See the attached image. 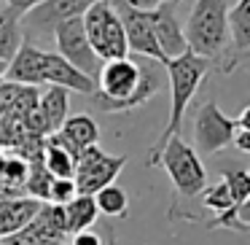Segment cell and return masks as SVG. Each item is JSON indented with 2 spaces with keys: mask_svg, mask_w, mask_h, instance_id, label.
Returning <instances> with one entry per match:
<instances>
[{
  "mask_svg": "<svg viewBox=\"0 0 250 245\" xmlns=\"http://www.w3.org/2000/svg\"><path fill=\"white\" fill-rule=\"evenodd\" d=\"M162 65L156 62H135L129 57L124 60L103 62L97 73V92L94 108L103 113H126L148 100H153L162 89Z\"/></svg>",
  "mask_w": 250,
  "mask_h": 245,
  "instance_id": "obj_1",
  "label": "cell"
},
{
  "mask_svg": "<svg viewBox=\"0 0 250 245\" xmlns=\"http://www.w3.org/2000/svg\"><path fill=\"white\" fill-rule=\"evenodd\" d=\"M229 8L231 0H196L183 30L188 51L207 60L218 73H231L239 62L231 51Z\"/></svg>",
  "mask_w": 250,
  "mask_h": 245,
  "instance_id": "obj_2",
  "label": "cell"
},
{
  "mask_svg": "<svg viewBox=\"0 0 250 245\" xmlns=\"http://www.w3.org/2000/svg\"><path fill=\"white\" fill-rule=\"evenodd\" d=\"M164 70H167L169 94H172V100H169V119H167V124H164V130L159 132L153 148L148 151L146 167H156L159 154L167 146V140L175 135H180V124H183V119H186V111H188L196 89H199L202 81L207 78V73L212 70V65L207 60H202V57L186 51L178 60H169L167 65H164Z\"/></svg>",
  "mask_w": 250,
  "mask_h": 245,
  "instance_id": "obj_3",
  "label": "cell"
},
{
  "mask_svg": "<svg viewBox=\"0 0 250 245\" xmlns=\"http://www.w3.org/2000/svg\"><path fill=\"white\" fill-rule=\"evenodd\" d=\"M83 33H86L89 46L94 49L100 62H110V60H124L129 57L126 49V35L121 27V19L116 14L110 0H100L83 14Z\"/></svg>",
  "mask_w": 250,
  "mask_h": 245,
  "instance_id": "obj_4",
  "label": "cell"
},
{
  "mask_svg": "<svg viewBox=\"0 0 250 245\" xmlns=\"http://www.w3.org/2000/svg\"><path fill=\"white\" fill-rule=\"evenodd\" d=\"M156 167H162L164 173L169 175L175 191L180 197H199L207 186V170L202 164V159L196 156V151L183 140L180 135L169 137L167 146L159 154Z\"/></svg>",
  "mask_w": 250,
  "mask_h": 245,
  "instance_id": "obj_5",
  "label": "cell"
},
{
  "mask_svg": "<svg viewBox=\"0 0 250 245\" xmlns=\"http://www.w3.org/2000/svg\"><path fill=\"white\" fill-rule=\"evenodd\" d=\"M237 130H239L237 119L223 113L215 97H207L194 113V146L191 148L196 151L199 159L215 156L234 143Z\"/></svg>",
  "mask_w": 250,
  "mask_h": 245,
  "instance_id": "obj_6",
  "label": "cell"
},
{
  "mask_svg": "<svg viewBox=\"0 0 250 245\" xmlns=\"http://www.w3.org/2000/svg\"><path fill=\"white\" fill-rule=\"evenodd\" d=\"M124 167H126V156H110L100 146L83 148L76 162V175H73L76 191L83 197H94L105 186H113V180L119 178V173Z\"/></svg>",
  "mask_w": 250,
  "mask_h": 245,
  "instance_id": "obj_7",
  "label": "cell"
},
{
  "mask_svg": "<svg viewBox=\"0 0 250 245\" xmlns=\"http://www.w3.org/2000/svg\"><path fill=\"white\" fill-rule=\"evenodd\" d=\"M51 33H54V41H57V54H60L67 65L76 67L78 73H83V76H89V78L97 81V73H100V67H103V62L97 60L94 49L86 41L83 19L81 17L65 19V22L54 24Z\"/></svg>",
  "mask_w": 250,
  "mask_h": 245,
  "instance_id": "obj_8",
  "label": "cell"
},
{
  "mask_svg": "<svg viewBox=\"0 0 250 245\" xmlns=\"http://www.w3.org/2000/svg\"><path fill=\"white\" fill-rule=\"evenodd\" d=\"M121 19V27H124V35H126V49L129 54H137L148 62H156V65H167L162 49L156 44V35H153V27H151V17L146 11H135L124 3V0H110Z\"/></svg>",
  "mask_w": 250,
  "mask_h": 245,
  "instance_id": "obj_9",
  "label": "cell"
},
{
  "mask_svg": "<svg viewBox=\"0 0 250 245\" xmlns=\"http://www.w3.org/2000/svg\"><path fill=\"white\" fill-rule=\"evenodd\" d=\"M46 140L60 146V148H65V151L78 162L83 148L100 146V127L89 113H76V116H67L62 130L54 132V135H49Z\"/></svg>",
  "mask_w": 250,
  "mask_h": 245,
  "instance_id": "obj_10",
  "label": "cell"
},
{
  "mask_svg": "<svg viewBox=\"0 0 250 245\" xmlns=\"http://www.w3.org/2000/svg\"><path fill=\"white\" fill-rule=\"evenodd\" d=\"M27 245H62L67 237L65 226V207L43 202L35 218L19 232Z\"/></svg>",
  "mask_w": 250,
  "mask_h": 245,
  "instance_id": "obj_11",
  "label": "cell"
},
{
  "mask_svg": "<svg viewBox=\"0 0 250 245\" xmlns=\"http://www.w3.org/2000/svg\"><path fill=\"white\" fill-rule=\"evenodd\" d=\"M151 17V27H153V35H156V44L162 49L164 60H178L188 51V44H186V33L180 27L178 17H175V6L167 3V6L156 8V11H148Z\"/></svg>",
  "mask_w": 250,
  "mask_h": 245,
  "instance_id": "obj_12",
  "label": "cell"
},
{
  "mask_svg": "<svg viewBox=\"0 0 250 245\" xmlns=\"http://www.w3.org/2000/svg\"><path fill=\"white\" fill-rule=\"evenodd\" d=\"M41 78L49 87H60L67 92H81V94H94L97 92V81L83 73H78L73 65H67L57 51H43V62H41Z\"/></svg>",
  "mask_w": 250,
  "mask_h": 245,
  "instance_id": "obj_13",
  "label": "cell"
},
{
  "mask_svg": "<svg viewBox=\"0 0 250 245\" xmlns=\"http://www.w3.org/2000/svg\"><path fill=\"white\" fill-rule=\"evenodd\" d=\"M94 3H100V0H43L38 8L27 14V19L38 30H54V24L65 22V19L83 17Z\"/></svg>",
  "mask_w": 250,
  "mask_h": 245,
  "instance_id": "obj_14",
  "label": "cell"
},
{
  "mask_svg": "<svg viewBox=\"0 0 250 245\" xmlns=\"http://www.w3.org/2000/svg\"><path fill=\"white\" fill-rule=\"evenodd\" d=\"M41 62H43V49H38V46H33L30 41H24L22 49L17 51V57L8 62L6 81L19 84V87H35L38 89V84H43V78H41Z\"/></svg>",
  "mask_w": 250,
  "mask_h": 245,
  "instance_id": "obj_15",
  "label": "cell"
},
{
  "mask_svg": "<svg viewBox=\"0 0 250 245\" xmlns=\"http://www.w3.org/2000/svg\"><path fill=\"white\" fill-rule=\"evenodd\" d=\"M43 202L33 197H14V200H0V237L17 234L35 218Z\"/></svg>",
  "mask_w": 250,
  "mask_h": 245,
  "instance_id": "obj_16",
  "label": "cell"
},
{
  "mask_svg": "<svg viewBox=\"0 0 250 245\" xmlns=\"http://www.w3.org/2000/svg\"><path fill=\"white\" fill-rule=\"evenodd\" d=\"M67 105H70V92L60 87H49L38 97V108L35 111H38V119L43 124L46 137L62 130V124L67 119Z\"/></svg>",
  "mask_w": 250,
  "mask_h": 245,
  "instance_id": "obj_17",
  "label": "cell"
},
{
  "mask_svg": "<svg viewBox=\"0 0 250 245\" xmlns=\"http://www.w3.org/2000/svg\"><path fill=\"white\" fill-rule=\"evenodd\" d=\"M229 35L237 60L250 54V0H237L229 8Z\"/></svg>",
  "mask_w": 250,
  "mask_h": 245,
  "instance_id": "obj_18",
  "label": "cell"
},
{
  "mask_svg": "<svg viewBox=\"0 0 250 245\" xmlns=\"http://www.w3.org/2000/svg\"><path fill=\"white\" fill-rule=\"evenodd\" d=\"M24 44V30H22V17L8 8L0 11V62H11L17 51Z\"/></svg>",
  "mask_w": 250,
  "mask_h": 245,
  "instance_id": "obj_19",
  "label": "cell"
},
{
  "mask_svg": "<svg viewBox=\"0 0 250 245\" xmlns=\"http://www.w3.org/2000/svg\"><path fill=\"white\" fill-rule=\"evenodd\" d=\"M97 205H94V197H83V194H76L70 202L65 205V226H67V234H81L86 229L94 226L97 221Z\"/></svg>",
  "mask_w": 250,
  "mask_h": 245,
  "instance_id": "obj_20",
  "label": "cell"
},
{
  "mask_svg": "<svg viewBox=\"0 0 250 245\" xmlns=\"http://www.w3.org/2000/svg\"><path fill=\"white\" fill-rule=\"evenodd\" d=\"M43 167L51 178H60V180H73L76 175V159L65 151V148L54 146V143L46 140L43 148Z\"/></svg>",
  "mask_w": 250,
  "mask_h": 245,
  "instance_id": "obj_21",
  "label": "cell"
},
{
  "mask_svg": "<svg viewBox=\"0 0 250 245\" xmlns=\"http://www.w3.org/2000/svg\"><path fill=\"white\" fill-rule=\"evenodd\" d=\"M94 205H97V213H103V216L126 218V213H129V197H126L124 189H119L113 183L94 194Z\"/></svg>",
  "mask_w": 250,
  "mask_h": 245,
  "instance_id": "obj_22",
  "label": "cell"
},
{
  "mask_svg": "<svg viewBox=\"0 0 250 245\" xmlns=\"http://www.w3.org/2000/svg\"><path fill=\"white\" fill-rule=\"evenodd\" d=\"M202 207L205 210H212L215 216H223V213L234 210L237 213V205H234V197L231 191H229V186L223 183V180H218V183L212 186H205V191H202Z\"/></svg>",
  "mask_w": 250,
  "mask_h": 245,
  "instance_id": "obj_23",
  "label": "cell"
},
{
  "mask_svg": "<svg viewBox=\"0 0 250 245\" xmlns=\"http://www.w3.org/2000/svg\"><path fill=\"white\" fill-rule=\"evenodd\" d=\"M221 180L229 186L234 197V205H242L245 200H250V170L245 167H234V170H223L221 173Z\"/></svg>",
  "mask_w": 250,
  "mask_h": 245,
  "instance_id": "obj_24",
  "label": "cell"
},
{
  "mask_svg": "<svg viewBox=\"0 0 250 245\" xmlns=\"http://www.w3.org/2000/svg\"><path fill=\"white\" fill-rule=\"evenodd\" d=\"M27 173H30V164L24 162L22 156L17 154H8L6 164H3V175H0V183L3 186H11V189H22L27 183Z\"/></svg>",
  "mask_w": 250,
  "mask_h": 245,
  "instance_id": "obj_25",
  "label": "cell"
},
{
  "mask_svg": "<svg viewBox=\"0 0 250 245\" xmlns=\"http://www.w3.org/2000/svg\"><path fill=\"white\" fill-rule=\"evenodd\" d=\"M78 191H76V183L73 180H60V178H54L51 180V186H49V205H60V207H65L67 202L76 197Z\"/></svg>",
  "mask_w": 250,
  "mask_h": 245,
  "instance_id": "obj_26",
  "label": "cell"
},
{
  "mask_svg": "<svg viewBox=\"0 0 250 245\" xmlns=\"http://www.w3.org/2000/svg\"><path fill=\"white\" fill-rule=\"evenodd\" d=\"M41 3H43V0H6V8L14 11V14H19V17L24 19L33 8H38Z\"/></svg>",
  "mask_w": 250,
  "mask_h": 245,
  "instance_id": "obj_27",
  "label": "cell"
},
{
  "mask_svg": "<svg viewBox=\"0 0 250 245\" xmlns=\"http://www.w3.org/2000/svg\"><path fill=\"white\" fill-rule=\"evenodd\" d=\"M129 8H135V11H156V8L167 6V3H172V0H124Z\"/></svg>",
  "mask_w": 250,
  "mask_h": 245,
  "instance_id": "obj_28",
  "label": "cell"
},
{
  "mask_svg": "<svg viewBox=\"0 0 250 245\" xmlns=\"http://www.w3.org/2000/svg\"><path fill=\"white\" fill-rule=\"evenodd\" d=\"M70 245H105V243H103V237H100L97 232L86 229V232H81V234H73V243Z\"/></svg>",
  "mask_w": 250,
  "mask_h": 245,
  "instance_id": "obj_29",
  "label": "cell"
},
{
  "mask_svg": "<svg viewBox=\"0 0 250 245\" xmlns=\"http://www.w3.org/2000/svg\"><path fill=\"white\" fill-rule=\"evenodd\" d=\"M231 146L237 148V151H242V154H250V130H237Z\"/></svg>",
  "mask_w": 250,
  "mask_h": 245,
  "instance_id": "obj_30",
  "label": "cell"
},
{
  "mask_svg": "<svg viewBox=\"0 0 250 245\" xmlns=\"http://www.w3.org/2000/svg\"><path fill=\"white\" fill-rule=\"evenodd\" d=\"M234 218H237V223H242L245 229H250V200H245L242 205L237 207V213H234Z\"/></svg>",
  "mask_w": 250,
  "mask_h": 245,
  "instance_id": "obj_31",
  "label": "cell"
},
{
  "mask_svg": "<svg viewBox=\"0 0 250 245\" xmlns=\"http://www.w3.org/2000/svg\"><path fill=\"white\" fill-rule=\"evenodd\" d=\"M237 124H239V130H250V103L242 108V113L237 116Z\"/></svg>",
  "mask_w": 250,
  "mask_h": 245,
  "instance_id": "obj_32",
  "label": "cell"
},
{
  "mask_svg": "<svg viewBox=\"0 0 250 245\" xmlns=\"http://www.w3.org/2000/svg\"><path fill=\"white\" fill-rule=\"evenodd\" d=\"M0 245H27V243H24V237H22V234H8V237H0Z\"/></svg>",
  "mask_w": 250,
  "mask_h": 245,
  "instance_id": "obj_33",
  "label": "cell"
},
{
  "mask_svg": "<svg viewBox=\"0 0 250 245\" xmlns=\"http://www.w3.org/2000/svg\"><path fill=\"white\" fill-rule=\"evenodd\" d=\"M3 164H6V154L0 151V175H3Z\"/></svg>",
  "mask_w": 250,
  "mask_h": 245,
  "instance_id": "obj_34",
  "label": "cell"
},
{
  "mask_svg": "<svg viewBox=\"0 0 250 245\" xmlns=\"http://www.w3.org/2000/svg\"><path fill=\"white\" fill-rule=\"evenodd\" d=\"M105 245H119V243H116V237H110V240H108V243H105Z\"/></svg>",
  "mask_w": 250,
  "mask_h": 245,
  "instance_id": "obj_35",
  "label": "cell"
},
{
  "mask_svg": "<svg viewBox=\"0 0 250 245\" xmlns=\"http://www.w3.org/2000/svg\"><path fill=\"white\" fill-rule=\"evenodd\" d=\"M62 245H70V243H62Z\"/></svg>",
  "mask_w": 250,
  "mask_h": 245,
  "instance_id": "obj_36",
  "label": "cell"
}]
</instances>
